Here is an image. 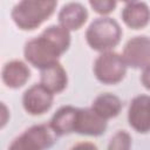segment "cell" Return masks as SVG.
<instances>
[{
    "mask_svg": "<svg viewBox=\"0 0 150 150\" xmlns=\"http://www.w3.org/2000/svg\"><path fill=\"white\" fill-rule=\"evenodd\" d=\"M70 46V32L60 25L47 27L38 38L26 42L23 55L26 61L40 70L59 62Z\"/></svg>",
    "mask_w": 150,
    "mask_h": 150,
    "instance_id": "6da1fadb",
    "label": "cell"
},
{
    "mask_svg": "<svg viewBox=\"0 0 150 150\" xmlns=\"http://www.w3.org/2000/svg\"><path fill=\"white\" fill-rule=\"evenodd\" d=\"M57 2L54 0H23L12 9V19L22 30H34L52 16Z\"/></svg>",
    "mask_w": 150,
    "mask_h": 150,
    "instance_id": "7a4b0ae2",
    "label": "cell"
},
{
    "mask_svg": "<svg viewBox=\"0 0 150 150\" xmlns=\"http://www.w3.org/2000/svg\"><path fill=\"white\" fill-rule=\"evenodd\" d=\"M122 38V28L120 23L109 18L102 16L94 20L86 32V40L94 50L104 53L116 47Z\"/></svg>",
    "mask_w": 150,
    "mask_h": 150,
    "instance_id": "3957f363",
    "label": "cell"
},
{
    "mask_svg": "<svg viewBox=\"0 0 150 150\" xmlns=\"http://www.w3.org/2000/svg\"><path fill=\"white\" fill-rule=\"evenodd\" d=\"M56 137L49 124H35L18 136L8 150H46L56 142Z\"/></svg>",
    "mask_w": 150,
    "mask_h": 150,
    "instance_id": "277c9868",
    "label": "cell"
},
{
    "mask_svg": "<svg viewBox=\"0 0 150 150\" xmlns=\"http://www.w3.org/2000/svg\"><path fill=\"white\" fill-rule=\"evenodd\" d=\"M127 68L122 55L111 50L104 52L94 62V75L103 84H116L124 79Z\"/></svg>",
    "mask_w": 150,
    "mask_h": 150,
    "instance_id": "5b68a950",
    "label": "cell"
},
{
    "mask_svg": "<svg viewBox=\"0 0 150 150\" xmlns=\"http://www.w3.org/2000/svg\"><path fill=\"white\" fill-rule=\"evenodd\" d=\"M122 57L128 67L144 69L150 64V38L139 35L131 38L123 48Z\"/></svg>",
    "mask_w": 150,
    "mask_h": 150,
    "instance_id": "8992f818",
    "label": "cell"
},
{
    "mask_svg": "<svg viewBox=\"0 0 150 150\" xmlns=\"http://www.w3.org/2000/svg\"><path fill=\"white\" fill-rule=\"evenodd\" d=\"M54 94L45 88L41 83L29 87L22 96L23 109L33 116H39L47 112L53 105Z\"/></svg>",
    "mask_w": 150,
    "mask_h": 150,
    "instance_id": "52a82bcc",
    "label": "cell"
},
{
    "mask_svg": "<svg viewBox=\"0 0 150 150\" xmlns=\"http://www.w3.org/2000/svg\"><path fill=\"white\" fill-rule=\"evenodd\" d=\"M129 125L139 134L150 131V96L137 95L135 96L128 109Z\"/></svg>",
    "mask_w": 150,
    "mask_h": 150,
    "instance_id": "ba28073f",
    "label": "cell"
},
{
    "mask_svg": "<svg viewBox=\"0 0 150 150\" xmlns=\"http://www.w3.org/2000/svg\"><path fill=\"white\" fill-rule=\"evenodd\" d=\"M107 130V120L98 116L91 108H79L75 132L86 136H101Z\"/></svg>",
    "mask_w": 150,
    "mask_h": 150,
    "instance_id": "9c48e42d",
    "label": "cell"
},
{
    "mask_svg": "<svg viewBox=\"0 0 150 150\" xmlns=\"http://www.w3.org/2000/svg\"><path fill=\"white\" fill-rule=\"evenodd\" d=\"M123 22L131 29H142L150 22V8L142 1H129L121 13Z\"/></svg>",
    "mask_w": 150,
    "mask_h": 150,
    "instance_id": "30bf717a",
    "label": "cell"
},
{
    "mask_svg": "<svg viewBox=\"0 0 150 150\" xmlns=\"http://www.w3.org/2000/svg\"><path fill=\"white\" fill-rule=\"evenodd\" d=\"M88 19L86 7L80 2L66 4L59 13V25L68 32L80 29Z\"/></svg>",
    "mask_w": 150,
    "mask_h": 150,
    "instance_id": "8fae6325",
    "label": "cell"
},
{
    "mask_svg": "<svg viewBox=\"0 0 150 150\" xmlns=\"http://www.w3.org/2000/svg\"><path fill=\"white\" fill-rule=\"evenodd\" d=\"M77 112L79 108H75L73 105H63L53 115L49 125L56 134V136H63L75 132Z\"/></svg>",
    "mask_w": 150,
    "mask_h": 150,
    "instance_id": "7c38bea8",
    "label": "cell"
},
{
    "mask_svg": "<svg viewBox=\"0 0 150 150\" xmlns=\"http://www.w3.org/2000/svg\"><path fill=\"white\" fill-rule=\"evenodd\" d=\"M1 76L4 83L8 88L18 89L26 84V82L29 80L30 70L25 62L20 60H13L4 66Z\"/></svg>",
    "mask_w": 150,
    "mask_h": 150,
    "instance_id": "4fadbf2b",
    "label": "cell"
},
{
    "mask_svg": "<svg viewBox=\"0 0 150 150\" xmlns=\"http://www.w3.org/2000/svg\"><path fill=\"white\" fill-rule=\"evenodd\" d=\"M40 83L53 94L63 91L68 83V76L66 69L60 62H56L41 70Z\"/></svg>",
    "mask_w": 150,
    "mask_h": 150,
    "instance_id": "5bb4252c",
    "label": "cell"
},
{
    "mask_svg": "<svg viewBox=\"0 0 150 150\" xmlns=\"http://www.w3.org/2000/svg\"><path fill=\"white\" fill-rule=\"evenodd\" d=\"M122 101L120 100L118 96L110 94V93H104L98 95L91 103V109L102 118L104 120H110L116 117L120 111L122 110Z\"/></svg>",
    "mask_w": 150,
    "mask_h": 150,
    "instance_id": "9a60e30c",
    "label": "cell"
},
{
    "mask_svg": "<svg viewBox=\"0 0 150 150\" xmlns=\"http://www.w3.org/2000/svg\"><path fill=\"white\" fill-rule=\"evenodd\" d=\"M131 136L125 130H118L108 144V150H130Z\"/></svg>",
    "mask_w": 150,
    "mask_h": 150,
    "instance_id": "2e32d148",
    "label": "cell"
},
{
    "mask_svg": "<svg viewBox=\"0 0 150 150\" xmlns=\"http://www.w3.org/2000/svg\"><path fill=\"white\" fill-rule=\"evenodd\" d=\"M89 5L96 13L101 15H107L115 9L117 2L111 0H94V1H89Z\"/></svg>",
    "mask_w": 150,
    "mask_h": 150,
    "instance_id": "e0dca14e",
    "label": "cell"
},
{
    "mask_svg": "<svg viewBox=\"0 0 150 150\" xmlns=\"http://www.w3.org/2000/svg\"><path fill=\"white\" fill-rule=\"evenodd\" d=\"M141 82L144 88L150 90V64L143 69L142 75H141Z\"/></svg>",
    "mask_w": 150,
    "mask_h": 150,
    "instance_id": "ac0fdd59",
    "label": "cell"
},
{
    "mask_svg": "<svg viewBox=\"0 0 150 150\" xmlns=\"http://www.w3.org/2000/svg\"><path fill=\"white\" fill-rule=\"evenodd\" d=\"M70 150H98L97 146L94 143L90 142H80L77 144H75L74 146H71Z\"/></svg>",
    "mask_w": 150,
    "mask_h": 150,
    "instance_id": "d6986e66",
    "label": "cell"
},
{
    "mask_svg": "<svg viewBox=\"0 0 150 150\" xmlns=\"http://www.w3.org/2000/svg\"><path fill=\"white\" fill-rule=\"evenodd\" d=\"M8 116H9V112H8L7 107L5 105V103H1V128H4L6 125Z\"/></svg>",
    "mask_w": 150,
    "mask_h": 150,
    "instance_id": "ffe728a7",
    "label": "cell"
}]
</instances>
